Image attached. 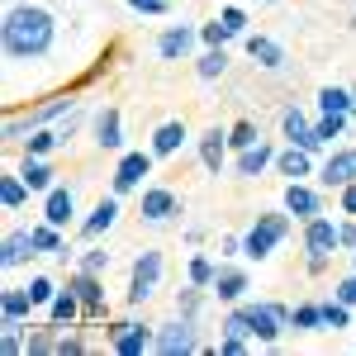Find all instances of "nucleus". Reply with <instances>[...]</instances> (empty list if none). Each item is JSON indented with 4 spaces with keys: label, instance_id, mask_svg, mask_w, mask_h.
<instances>
[{
    "label": "nucleus",
    "instance_id": "1",
    "mask_svg": "<svg viewBox=\"0 0 356 356\" xmlns=\"http://www.w3.org/2000/svg\"><path fill=\"white\" fill-rule=\"evenodd\" d=\"M57 43V19L43 5H10L0 19V53L10 62H33L48 57Z\"/></svg>",
    "mask_w": 356,
    "mask_h": 356
},
{
    "label": "nucleus",
    "instance_id": "2",
    "mask_svg": "<svg viewBox=\"0 0 356 356\" xmlns=\"http://www.w3.org/2000/svg\"><path fill=\"white\" fill-rule=\"evenodd\" d=\"M285 323H290L285 304H233L228 318H223V332H238V337H252L261 347H275Z\"/></svg>",
    "mask_w": 356,
    "mask_h": 356
},
{
    "label": "nucleus",
    "instance_id": "3",
    "mask_svg": "<svg viewBox=\"0 0 356 356\" xmlns=\"http://www.w3.org/2000/svg\"><path fill=\"white\" fill-rule=\"evenodd\" d=\"M76 110V86L72 90H53V95H43V100H33L29 110H10L5 114V143H24L33 129H43V124H53V119H62V114Z\"/></svg>",
    "mask_w": 356,
    "mask_h": 356
},
{
    "label": "nucleus",
    "instance_id": "4",
    "mask_svg": "<svg viewBox=\"0 0 356 356\" xmlns=\"http://www.w3.org/2000/svg\"><path fill=\"white\" fill-rule=\"evenodd\" d=\"M332 252H342V238H337V223L328 214H314L304 223V266L309 275H323L332 261Z\"/></svg>",
    "mask_w": 356,
    "mask_h": 356
},
{
    "label": "nucleus",
    "instance_id": "5",
    "mask_svg": "<svg viewBox=\"0 0 356 356\" xmlns=\"http://www.w3.org/2000/svg\"><path fill=\"white\" fill-rule=\"evenodd\" d=\"M290 223H295V214H290V209H285V214H257V223L243 233V257L266 261L275 247L290 238Z\"/></svg>",
    "mask_w": 356,
    "mask_h": 356
},
{
    "label": "nucleus",
    "instance_id": "6",
    "mask_svg": "<svg viewBox=\"0 0 356 356\" xmlns=\"http://www.w3.org/2000/svg\"><path fill=\"white\" fill-rule=\"evenodd\" d=\"M157 280H162V252H138L134 257V271H129V304H147L152 300V290H157Z\"/></svg>",
    "mask_w": 356,
    "mask_h": 356
},
{
    "label": "nucleus",
    "instance_id": "7",
    "mask_svg": "<svg viewBox=\"0 0 356 356\" xmlns=\"http://www.w3.org/2000/svg\"><path fill=\"white\" fill-rule=\"evenodd\" d=\"M67 285H72V290L81 295V304H86L81 323H100V318H105V280H100L95 271H81V266H76V271L67 275Z\"/></svg>",
    "mask_w": 356,
    "mask_h": 356
},
{
    "label": "nucleus",
    "instance_id": "8",
    "mask_svg": "<svg viewBox=\"0 0 356 356\" xmlns=\"http://www.w3.org/2000/svg\"><path fill=\"white\" fill-rule=\"evenodd\" d=\"M147 171H152V147H147V152H124V157H119V166H114V176H110L114 195H129V191H138Z\"/></svg>",
    "mask_w": 356,
    "mask_h": 356
},
{
    "label": "nucleus",
    "instance_id": "9",
    "mask_svg": "<svg viewBox=\"0 0 356 356\" xmlns=\"http://www.w3.org/2000/svg\"><path fill=\"white\" fill-rule=\"evenodd\" d=\"M152 352H157V356H186V352H195V323H191V318H176V323L157 328Z\"/></svg>",
    "mask_w": 356,
    "mask_h": 356
},
{
    "label": "nucleus",
    "instance_id": "10",
    "mask_svg": "<svg viewBox=\"0 0 356 356\" xmlns=\"http://www.w3.org/2000/svg\"><path fill=\"white\" fill-rule=\"evenodd\" d=\"M285 209L300 223H309L314 214H323V200H318V191H314L309 181H290V186H285Z\"/></svg>",
    "mask_w": 356,
    "mask_h": 356
},
{
    "label": "nucleus",
    "instance_id": "11",
    "mask_svg": "<svg viewBox=\"0 0 356 356\" xmlns=\"http://www.w3.org/2000/svg\"><path fill=\"white\" fill-rule=\"evenodd\" d=\"M171 214H181V195L166 191V186H147V191H143V219L166 223Z\"/></svg>",
    "mask_w": 356,
    "mask_h": 356
},
{
    "label": "nucleus",
    "instance_id": "12",
    "mask_svg": "<svg viewBox=\"0 0 356 356\" xmlns=\"http://www.w3.org/2000/svg\"><path fill=\"white\" fill-rule=\"evenodd\" d=\"M328 191H342V186H352L356 181V147H337L328 162H323V176H318Z\"/></svg>",
    "mask_w": 356,
    "mask_h": 356
},
{
    "label": "nucleus",
    "instance_id": "13",
    "mask_svg": "<svg viewBox=\"0 0 356 356\" xmlns=\"http://www.w3.org/2000/svg\"><path fill=\"white\" fill-rule=\"evenodd\" d=\"M209 295H219V304H243L247 271H243V266H219V271H214V285H209Z\"/></svg>",
    "mask_w": 356,
    "mask_h": 356
},
{
    "label": "nucleus",
    "instance_id": "14",
    "mask_svg": "<svg viewBox=\"0 0 356 356\" xmlns=\"http://www.w3.org/2000/svg\"><path fill=\"white\" fill-rule=\"evenodd\" d=\"M266 166H275V147L266 138H257L252 147H243V152L233 157V171H238V176H261Z\"/></svg>",
    "mask_w": 356,
    "mask_h": 356
},
{
    "label": "nucleus",
    "instance_id": "15",
    "mask_svg": "<svg viewBox=\"0 0 356 356\" xmlns=\"http://www.w3.org/2000/svg\"><path fill=\"white\" fill-rule=\"evenodd\" d=\"M195 38H200V29H191V24H171L162 38H157V57H162V62H176V57H186V53L195 48Z\"/></svg>",
    "mask_w": 356,
    "mask_h": 356
},
{
    "label": "nucleus",
    "instance_id": "16",
    "mask_svg": "<svg viewBox=\"0 0 356 356\" xmlns=\"http://www.w3.org/2000/svg\"><path fill=\"white\" fill-rule=\"evenodd\" d=\"M247 57H252L261 72H280V67H285V48H280L275 38H266V33H247Z\"/></svg>",
    "mask_w": 356,
    "mask_h": 356
},
{
    "label": "nucleus",
    "instance_id": "17",
    "mask_svg": "<svg viewBox=\"0 0 356 356\" xmlns=\"http://www.w3.org/2000/svg\"><path fill=\"white\" fill-rule=\"evenodd\" d=\"M228 152H233V147H228V129H204V134H200V162L209 166L214 176L223 171Z\"/></svg>",
    "mask_w": 356,
    "mask_h": 356
},
{
    "label": "nucleus",
    "instance_id": "18",
    "mask_svg": "<svg viewBox=\"0 0 356 356\" xmlns=\"http://www.w3.org/2000/svg\"><path fill=\"white\" fill-rule=\"evenodd\" d=\"M95 143L105 152H119L124 147V114L114 110V105H105V110L95 114Z\"/></svg>",
    "mask_w": 356,
    "mask_h": 356
},
{
    "label": "nucleus",
    "instance_id": "19",
    "mask_svg": "<svg viewBox=\"0 0 356 356\" xmlns=\"http://www.w3.org/2000/svg\"><path fill=\"white\" fill-rule=\"evenodd\" d=\"M186 124L181 119H166V124H157L152 129V157H176L181 147H186Z\"/></svg>",
    "mask_w": 356,
    "mask_h": 356
},
{
    "label": "nucleus",
    "instance_id": "20",
    "mask_svg": "<svg viewBox=\"0 0 356 356\" xmlns=\"http://www.w3.org/2000/svg\"><path fill=\"white\" fill-rule=\"evenodd\" d=\"M33 295H29V285L24 290H0V323H29L33 318Z\"/></svg>",
    "mask_w": 356,
    "mask_h": 356
},
{
    "label": "nucleus",
    "instance_id": "21",
    "mask_svg": "<svg viewBox=\"0 0 356 356\" xmlns=\"http://www.w3.org/2000/svg\"><path fill=\"white\" fill-rule=\"evenodd\" d=\"M72 214H76V195L67 191V186H53V191L43 195V219H48V223L67 228V223H72Z\"/></svg>",
    "mask_w": 356,
    "mask_h": 356
},
{
    "label": "nucleus",
    "instance_id": "22",
    "mask_svg": "<svg viewBox=\"0 0 356 356\" xmlns=\"http://www.w3.org/2000/svg\"><path fill=\"white\" fill-rule=\"evenodd\" d=\"M114 219H119V195H110V200H100L90 214H86V223H81V238H105L114 228Z\"/></svg>",
    "mask_w": 356,
    "mask_h": 356
},
{
    "label": "nucleus",
    "instance_id": "23",
    "mask_svg": "<svg viewBox=\"0 0 356 356\" xmlns=\"http://www.w3.org/2000/svg\"><path fill=\"white\" fill-rule=\"evenodd\" d=\"M29 257H38V252H33V233H5V243H0V266L15 271V266H24Z\"/></svg>",
    "mask_w": 356,
    "mask_h": 356
},
{
    "label": "nucleus",
    "instance_id": "24",
    "mask_svg": "<svg viewBox=\"0 0 356 356\" xmlns=\"http://www.w3.org/2000/svg\"><path fill=\"white\" fill-rule=\"evenodd\" d=\"M57 352V323H29L24 328V356H53Z\"/></svg>",
    "mask_w": 356,
    "mask_h": 356
},
{
    "label": "nucleus",
    "instance_id": "25",
    "mask_svg": "<svg viewBox=\"0 0 356 356\" xmlns=\"http://www.w3.org/2000/svg\"><path fill=\"white\" fill-rule=\"evenodd\" d=\"M275 171L280 176H290V181H304L309 171H314V152H304V147H285V152H275Z\"/></svg>",
    "mask_w": 356,
    "mask_h": 356
},
{
    "label": "nucleus",
    "instance_id": "26",
    "mask_svg": "<svg viewBox=\"0 0 356 356\" xmlns=\"http://www.w3.org/2000/svg\"><path fill=\"white\" fill-rule=\"evenodd\" d=\"M19 176H24L29 181V191L33 195H48L57 186V171L48 162H43V157H24V166H19Z\"/></svg>",
    "mask_w": 356,
    "mask_h": 356
},
{
    "label": "nucleus",
    "instance_id": "27",
    "mask_svg": "<svg viewBox=\"0 0 356 356\" xmlns=\"http://www.w3.org/2000/svg\"><path fill=\"white\" fill-rule=\"evenodd\" d=\"M29 233H33V252H43V257H67V243H62V228H57V223H33V228H29Z\"/></svg>",
    "mask_w": 356,
    "mask_h": 356
},
{
    "label": "nucleus",
    "instance_id": "28",
    "mask_svg": "<svg viewBox=\"0 0 356 356\" xmlns=\"http://www.w3.org/2000/svg\"><path fill=\"white\" fill-rule=\"evenodd\" d=\"M152 342H157V332L143 328V323H134V328L124 332V337L114 342L110 352H119V356H143V352H152Z\"/></svg>",
    "mask_w": 356,
    "mask_h": 356
},
{
    "label": "nucleus",
    "instance_id": "29",
    "mask_svg": "<svg viewBox=\"0 0 356 356\" xmlns=\"http://www.w3.org/2000/svg\"><path fill=\"white\" fill-rule=\"evenodd\" d=\"M29 195H33V191H29V181L19 176V171L0 176V209H19V204H24Z\"/></svg>",
    "mask_w": 356,
    "mask_h": 356
},
{
    "label": "nucleus",
    "instance_id": "30",
    "mask_svg": "<svg viewBox=\"0 0 356 356\" xmlns=\"http://www.w3.org/2000/svg\"><path fill=\"white\" fill-rule=\"evenodd\" d=\"M318 114H352V86H323L318 90Z\"/></svg>",
    "mask_w": 356,
    "mask_h": 356
},
{
    "label": "nucleus",
    "instance_id": "31",
    "mask_svg": "<svg viewBox=\"0 0 356 356\" xmlns=\"http://www.w3.org/2000/svg\"><path fill=\"white\" fill-rule=\"evenodd\" d=\"M57 147H62V134L48 129V124H43V129H33V134L24 138V157H48V152H57Z\"/></svg>",
    "mask_w": 356,
    "mask_h": 356
},
{
    "label": "nucleus",
    "instance_id": "32",
    "mask_svg": "<svg viewBox=\"0 0 356 356\" xmlns=\"http://www.w3.org/2000/svg\"><path fill=\"white\" fill-rule=\"evenodd\" d=\"M290 328L295 332H323V304H295L290 309Z\"/></svg>",
    "mask_w": 356,
    "mask_h": 356
},
{
    "label": "nucleus",
    "instance_id": "33",
    "mask_svg": "<svg viewBox=\"0 0 356 356\" xmlns=\"http://www.w3.org/2000/svg\"><path fill=\"white\" fill-rule=\"evenodd\" d=\"M200 304H204V285H195V280H186L181 290H176V314L181 318H200Z\"/></svg>",
    "mask_w": 356,
    "mask_h": 356
},
{
    "label": "nucleus",
    "instance_id": "34",
    "mask_svg": "<svg viewBox=\"0 0 356 356\" xmlns=\"http://www.w3.org/2000/svg\"><path fill=\"white\" fill-rule=\"evenodd\" d=\"M280 134L290 138V143H304V138L314 134V124H309V114H304L300 105H290V110L280 114Z\"/></svg>",
    "mask_w": 356,
    "mask_h": 356
},
{
    "label": "nucleus",
    "instance_id": "35",
    "mask_svg": "<svg viewBox=\"0 0 356 356\" xmlns=\"http://www.w3.org/2000/svg\"><path fill=\"white\" fill-rule=\"evenodd\" d=\"M195 72H200V81H219L223 72H228V53L223 48H204L200 62H195Z\"/></svg>",
    "mask_w": 356,
    "mask_h": 356
},
{
    "label": "nucleus",
    "instance_id": "36",
    "mask_svg": "<svg viewBox=\"0 0 356 356\" xmlns=\"http://www.w3.org/2000/svg\"><path fill=\"white\" fill-rule=\"evenodd\" d=\"M323 328H332V332L352 328V304H342L337 295H332V300H323Z\"/></svg>",
    "mask_w": 356,
    "mask_h": 356
},
{
    "label": "nucleus",
    "instance_id": "37",
    "mask_svg": "<svg viewBox=\"0 0 356 356\" xmlns=\"http://www.w3.org/2000/svg\"><path fill=\"white\" fill-rule=\"evenodd\" d=\"M114 57H119V43H110L105 53L95 57V67H86V72H81V81H76V90H86V86H95V81H100V76L110 72V62H114Z\"/></svg>",
    "mask_w": 356,
    "mask_h": 356
},
{
    "label": "nucleus",
    "instance_id": "38",
    "mask_svg": "<svg viewBox=\"0 0 356 356\" xmlns=\"http://www.w3.org/2000/svg\"><path fill=\"white\" fill-rule=\"evenodd\" d=\"M24 328L29 323H0V352L5 356H24Z\"/></svg>",
    "mask_w": 356,
    "mask_h": 356
},
{
    "label": "nucleus",
    "instance_id": "39",
    "mask_svg": "<svg viewBox=\"0 0 356 356\" xmlns=\"http://www.w3.org/2000/svg\"><path fill=\"white\" fill-rule=\"evenodd\" d=\"M214 271H219V266H214L204 252H195L191 266H186V280H195V285H204V290H209V285H214Z\"/></svg>",
    "mask_w": 356,
    "mask_h": 356
},
{
    "label": "nucleus",
    "instance_id": "40",
    "mask_svg": "<svg viewBox=\"0 0 356 356\" xmlns=\"http://www.w3.org/2000/svg\"><path fill=\"white\" fill-rule=\"evenodd\" d=\"M257 124H252V119H238V124H233V129H228V147H233V152H243V147H252V143H257Z\"/></svg>",
    "mask_w": 356,
    "mask_h": 356
},
{
    "label": "nucleus",
    "instance_id": "41",
    "mask_svg": "<svg viewBox=\"0 0 356 356\" xmlns=\"http://www.w3.org/2000/svg\"><path fill=\"white\" fill-rule=\"evenodd\" d=\"M347 119H352V114H323V119L314 124V134L323 138V143H332V138H342V134H347Z\"/></svg>",
    "mask_w": 356,
    "mask_h": 356
},
{
    "label": "nucleus",
    "instance_id": "42",
    "mask_svg": "<svg viewBox=\"0 0 356 356\" xmlns=\"http://www.w3.org/2000/svg\"><path fill=\"white\" fill-rule=\"evenodd\" d=\"M86 352V337L81 332H67V323H57V352L53 356H81Z\"/></svg>",
    "mask_w": 356,
    "mask_h": 356
},
{
    "label": "nucleus",
    "instance_id": "43",
    "mask_svg": "<svg viewBox=\"0 0 356 356\" xmlns=\"http://www.w3.org/2000/svg\"><path fill=\"white\" fill-rule=\"evenodd\" d=\"M200 38H204V48H223L233 38V29L223 24V19H209V24H200Z\"/></svg>",
    "mask_w": 356,
    "mask_h": 356
},
{
    "label": "nucleus",
    "instance_id": "44",
    "mask_svg": "<svg viewBox=\"0 0 356 356\" xmlns=\"http://www.w3.org/2000/svg\"><path fill=\"white\" fill-rule=\"evenodd\" d=\"M29 295H33V304H38V309H48V304L57 300V285L48 280V275H33V280H29Z\"/></svg>",
    "mask_w": 356,
    "mask_h": 356
},
{
    "label": "nucleus",
    "instance_id": "45",
    "mask_svg": "<svg viewBox=\"0 0 356 356\" xmlns=\"http://www.w3.org/2000/svg\"><path fill=\"white\" fill-rule=\"evenodd\" d=\"M219 19L228 29H233V38H247V10H238V5H223L219 10Z\"/></svg>",
    "mask_w": 356,
    "mask_h": 356
},
{
    "label": "nucleus",
    "instance_id": "46",
    "mask_svg": "<svg viewBox=\"0 0 356 356\" xmlns=\"http://www.w3.org/2000/svg\"><path fill=\"white\" fill-rule=\"evenodd\" d=\"M76 266H81V271H95V275H105V271H110V252H105V247H95V252H86V257L76 261Z\"/></svg>",
    "mask_w": 356,
    "mask_h": 356
},
{
    "label": "nucleus",
    "instance_id": "47",
    "mask_svg": "<svg viewBox=\"0 0 356 356\" xmlns=\"http://www.w3.org/2000/svg\"><path fill=\"white\" fill-rule=\"evenodd\" d=\"M247 347H252V337H238V332H223V337H219V352L223 356H243Z\"/></svg>",
    "mask_w": 356,
    "mask_h": 356
},
{
    "label": "nucleus",
    "instance_id": "48",
    "mask_svg": "<svg viewBox=\"0 0 356 356\" xmlns=\"http://www.w3.org/2000/svg\"><path fill=\"white\" fill-rule=\"evenodd\" d=\"M332 295H337L342 304H352V309H356V266H352V275H342V280L332 285Z\"/></svg>",
    "mask_w": 356,
    "mask_h": 356
},
{
    "label": "nucleus",
    "instance_id": "49",
    "mask_svg": "<svg viewBox=\"0 0 356 356\" xmlns=\"http://www.w3.org/2000/svg\"><path fill=\"white\" fill-rule=\"evenodd\" d=\"M337 238H342V252H356V219L337 223Z\"/></svg>",
    "mask_w": 356,
    "mask_h": 356
},
{
    "label": "nucleus",
    "instance_id": "50",
    "mask_svg": "<svg viewBox=\"0 0 356 356\" xmlns=\"http://www.w3.org/2000/svg\"><path fill=\"white\" fill-rule=\"evenodd\" d=\"M129 5H134L138 15H166V5H171V0H129Z\"/></svg>",
    "mask_w": 356,
    "mask_h": 356
},
{
    "label": "nucleus",
    "instance_id": "51",
    "mask_svg": "<svg viewBox=\"0 0 356 356\" xmlns=\"http://www.w3.org/2000/svg\"><path fill=\"white\" fill-rule=\"evenodd\" d=\"M129 328H134L129 318H114V323H105V342H110V347H114V342H119V337H124V332H129Z\"/></svg>",
    "mask_w": 356,
    "mask_h": 356
},
{
    "label": "nucleus",
    "instance_id": "52",
    "mask_svg": "<svg viewBox=\"0 0 356 356\" xmlns=\"http://www.w3.org/2000/svg\"><path fill=\"white\" fill-rule=\"evenodd\" d=\"M337 195H342V214H352V219H356V181H352V186H342Z\"/></svg>",
    "mask_w": 356,
    "mask_h": 356
},
{
    "label": "nucleus",
    "instance_id": "53",
    "mask_svg": "<svg viewBox=\"0 0 356 356\" xmlns=\"http://www.w3.org/2000/svg\"><path fill=\"white\" fill-rule=\"evenodd\" d=\"M223 257H243V238H223Z\"/></svg>",
    "mask_w": 356,
    "mask_h": 356
},
{
    "label": "nucleus",
    "instance_id": "54",
    "mask_svg": "<svg viewBox=\"0 0 356 356\" xmlns=\"http://www.w3.org/2000/svg\"><path fill=\"white\" fill-rule=\"evenodd\" d=\"M352 114H356V86H352Z\"/></svg>",
    "mask_w": 356,
    "mask_h": 356
},
{
    "label": "nucleus",
    "instance_id": "55",
    "mask_svg": "<svg viewBox=\"0 0 356 356\" xmlns=\"http://www.w3.org/2000/svg\"><path fill=\"white\" fill-rule=\"evenodd\" d=\"M352 266H356V252H352Z\"/></svg>",
    "mask_w": 356,
    "mask_h": 356
},
{
    "label": "nucleus",
    "instance_id": "56",
    "mask_svg": "<svg viewBox=\"0 0 356 356\" xmlns=\"http://www.w3.org/2000/svg\"><path fill=\"white\" fill-rule=\"evenodd\" d=\"M266 5H275V0H266Z\"/></svg>",
    "mask_w": 356,
    "mask_h": 356
},
{
    "label": "nucleus",
    "instance_id": "57",
    "mask_svg": "<svg viewBox=\"0 0 356 356\" xmlns=\"http://www.w3.org/2000/svg\"><path fill=\"white\" fill-rule=\"evenodd\" d=\"M352 29H356V19H352Z\"/></svg>",
    "mask_w": 356,
    "mask_h": 356
}]
</instances>
